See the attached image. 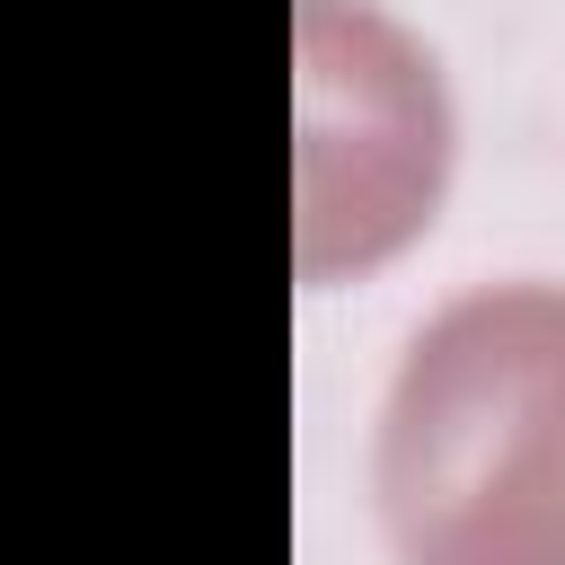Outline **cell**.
I'll use <instances>...</instances> for the list:
<instances>
[{"label": "cell", "instance_id": "1", "mask_svg": "<svg viewBox=\"0 0 565 565\" xmlns=\"http://www.w3.org/2000/svg\"><path fill=\"white\" fill-rule=\"evenodd\" d=\"M371 486L406 565H530L565 547V282H468L406 335Z\"/></svg>", "mask_w": 565, "mask_h": 565}, {"label": "cell", "instance_id": "3", "mask_svg": "<svg viewBox=\"0 0 565 565\" xmlns=\"http://www.w3.org/2000/svg\"><path fill=\"white\" fill-rule=\"evenodd\" d=\"M530 565H565V547H547V556H530Z\"/></svg>", "mask_w": 565, "mask_h": 565}, {"label": "cell", "instance_id": "2", "mask_svg": "<svg viewBox=\"0 0 565 565\" xmlns=\"http://www.w3.org/2000/svg\"><path fill=\"white\" fill-rule=\"evenodd\" d=\"M450 177L441 62L380 0H300V274L371 265Z\"/></svg>", "mask_w": 565, "mask_h": 565}]
</instances>
